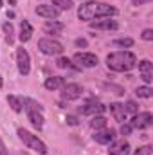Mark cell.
<instances>
[{"instance_id":"17","label":"cell","mask_w":153,"mask_h":155,"mask_svg":"<svg viewBox=\"0 0 153 155\" xmlns=\"http://www.w3.org/2000/svg\"><path fill=\"white\" fill-rule=\"evenodd\" d=\"M63 29H65V24L58 22V20H47L43 24V33L45 35H60V33H63Z\"/></svg>"},{"instance_id":"21","label":"cell","mask_w":153,"mask_h":155,"mask_svg":"<svg viewBox=\"0 0 153 155\" xmlns=\"http://www.w3.org/2000/svg\"><path fill=\"white\" fill-rule=\"evenodd\" d=\"M106 126H108V119L103 116V114H99V116H92V119H90V128H92L94 132L103 130V128H106Z\"/></svg>"},{"instance_id":"8","label":"cell","mask_w":153,"mask_h":155,"mask_svg":"<svg viewBox=\"0 0 153 155\" xmlns=\"http://www.w3.org/2000/svg\"><path fill=\"white\" fill-rule=\"evenodd\" d=\"M16 67H18V72L22 76L31 74V56H29L27 49H24V47L16 49Z\"/></svg>"},{"instance_id":"24","label":"cell","mask_w":153,"mask_h":155,"mask_svg":"<svg viewBox=\"0 0 153 155\" xmlns=\"http://www.w3.org/2000/svg\"><path fill=\"white\" fill-rule=\"evenodd\" d=\"M135 96L137 97H144V99H150L153 97V88L150 85H144V87H137L135 88Z\"/></svg>"},{"instance_id":"13","label":"cell","mask_w":153,"mask_h":155,"mask_svg":"<svg viewBox=\"0 0 153 155\" xmlns=\"http://www.w3.org/2000/svg\"><path fill=\"white\" fill-rule=\"evenodd\" d=\"M137 67H139L141 79H142L146 85H151V81H153V63L150 60H141V61H137Z\"/></svg>"},{"instance_id":"26","label":"cell","mask_w":153,"mask_h":155,"mask_svg":"<svg viewBox=\"0 0 153 155\" xmlns=\"http://www.w3.org/2000/svg\"><path fill=\"white\" fill-rule=\"evenodd\" d=\"M112 43H114L115 47H124V49H130V47H133V43H135V41H133V38H115Z\"/></svg>"},{"instance_id":"19","label":"cell","mask_w":153,"mask_h":155,"mask_svg":"<svg viewBox=\"0 0 153 155\" xmlns=\"http://www.w3.org/2000/svg\"><path fill=\"white\" fill-rule=\"evenodd\" d=\"M65 83H67V81H65V78H61V76H50V78H47V79L43 81V87H45L47 90H60Z\"/></svg>"},{"instance_id":"38","label":"cell","mask_w":153,"mask_h":155,"mask_svg":"<svg viewBox=\"0 0 153 155\" xmlns=\"http://www.w3.org/2000/svg\"><path fill=\"white\" fill-rule=\"evenodd\" d=\"M2 5H4V2H2V0H0V9H2Z\"/></svg>"},{"instance_id":"7","label":"cell","mask_w":153,"mask_h":155,"mask_svg":"<svg viewBox=\"0 0 153 155\" xmlns=\"http://www.w3.org/2000/svg\"><path fill=\"white\" fill-rule=\"evenodd\" d=\"M60 90H61V94H60L61 99L67 101V103L69 101H77L83 96V87L79 83H65Z\"/></svg>"},{"instance_id":"5","label":"cell","mask_w":153,"mask_h":155,"mask_svg":"<svg viewBox=\"0 0 153 155\" xmlns=\"http://www.w3.org/2000/svg\"><path fill=\"white\" fill-rule=\"evenodd\" d=\"M38 51L41 54H45V56H60L65 51V47H63L61 41L45 36V38L38 40Z\"/></svg>"},{"instance_id":"1","label":"cell","mask_w":153,"mask_h":155,"mask_svg":"<svg viewBox=\"0 0 153 155\" xmlns=\"http://www.w3.org/2000/svg\"><path fill=\"white\" fill-rule=\"evenodd\" d=\"M117 15V9L105 2H85L77 7V18L83 22H94L101 18H112Z\"/></svg>"},{"instance_id":"23","label":"cell","mask_w":153,"mask_h":155,"mask_svg":"<svg viewBox=\"0 0 153 155\" xmlns=\"http://www.w3.org/2000/svg\"><path fill=\"white\" fill-rule=\"evenodd\" d=\"M2 31H4V35H5V41L11 45V43L15 41V27H13V24H11V22H4V24H2Z\"/></svg>"},{"instance_id":"4","label":"cell","mask_w":153,"mask_h":155,"mask_svg":"<svg viewBox=\"0 0 153 155\" xmlns=\"http://www.w3.org/2000/svg\"><path fill=\"white\" fill-rule=\"evenodd\" d=\"M16 134H18V139L29 148V150H33V152H36L40 155H47L49 153V148H47V144L40 139L38 135H34V134H31L29 130H25V128H18L16 130Z\"/></svg>"},{"instance_id":"35","label":"cell","mask_w":153,"mask_h":155,"mask_svg":"<svg viewBox=\"0 0 153 155\" xmlns=\"http://www.w3.org/2000/svg\"><path fill=\"white\" fill-rule=\"evenodd\" d=\"M5 15H7V18H15V13H13V11H7Z\"/></svg>"},{"instance_id":"6","label":"cell","mask_w":153,"mask_h":155,"mask_svg":"<svg viewBox=\"0 0 153 155\" xmlns=\"http://www.w3.org/2000/svg\"><path fill=\"white\" fill-rule=\"evenodd\" d=\"M72 61L79 69H94L99 65V58L92 52H76L72 56Z\"/></svg>"},{"instance_id":"15","label":"cell","mask_w":153,"mask_h":155,"mask_svg":"<svg viewBox=\"0 0 153 155\" xmlns=\"http://www.w3.org/2000/svg\"><path fill=\"white\" fill-rule=\"evenodd\" d=\"M90 29H94V31H117L119 24L112 18H101V20L90 22Z\"/></svg>"},{"instance_id":"12","label":"cell","mask_w":153,"mask_h":155,"mask_svg":"<svg viewBox=\"0 0 153 155\" xmlns=\"http://www.w3.org/2000/svg\"><path fill=\"white\" fill-rule=\"evenodd\" d=\"M115 130L114 128H103V130H97V132H94V135H92V139L97 143V144H105V146H108L110 143H114L115 141Z\"/></svg>"},{"instance_id":"33","label":"cell","mask_w":153,"mask_h":155,"mask_svg":"<svg viewBox=\"0 0 153 155\" xmlns=\"http://www.w3.org/2000/svg\"><path fill=\"white\" fill-rule=\"evenodd\" d=\"M148 2H151V0H132V5L139 7V5H144V4H148Z\"/></svg>"},{"instance_id":"9","label":"cell","mask_w":153,"mask_h":155,"mask_svg":"<svg viewBox=\"0 0 153 155\" xmlns=\"http://www.w3.org/2000/svg\"><path fill=\"white\" fill-rule=\"evenodd\" d=\"M105 110H106V107H105L101 101H97L96 97L88 99L85 105H81V107L77 108V112H79L81 116H99V114H103Z\"/></svg>"},{"instance_id":"28","label":"cell","mask_w":153,"mask_h":155,"mask_svg":"<svg viewBox=\"0 0 153 155\" xmlns=\"http://www.w3.org/2000/svg\"><path fill=\"white\" fill-rule=\"evenodd\" d=\"M132 155H151V146L150 144H144V146H139Z\"/></svg>"},{"instance_id":"27","label":"cell","mask_w":153,"mask_h":155,"mask_svg":"<svg viewBox=\"0 0 153 155\" xmlns=\"http://www.w3.org/2000/svg\"><path fill=\"white\" fill-rule=\"evenodd\" d=\"M124 110H126V116L130 114V116H135L137 112H139V105L135 103V101H126L124 103Z\"/></svg>"},{"instance_id":"18","label":"cell","mask_w":153,"mask_h":155,"mask_svg":"<svg viewBox=\"0 0 153 155\" xmlns=\"http://www.w3.org/2000/svg\"><path fill=\"white\" fill-rule=\"evenodd\" d=\"M33 33H34V29H33V25L29 24V20H22V22H20V35H18V40H20L22 43H27L29 40L33 38Z\"/></svg>"},{"instance_id":"20","label":"cell","mask_w":153,"mask_h":155,"mask_svg":"<svg viewBox=\"0 0 153 155\" xmlns=\"http://www.w3.org/2000/svg\"><path fill=\"white\" fill-rule=\"evenodd\" d=\"M5 99H7L9 107L13 108V112H16V114L24 112V97H22V96H15V94H9Z\"/></svg>"},{"instance_id":"10","label":"cell","mask_w":153,"mask_h":155,"mask_svg":"<svg viewBox=\"0 0 153 155\" xmlns=\"http://www.w3.org/2000/svg\"><path fill=\"white\" fill-rule=\"evenodd\" d=\"M153 124V116L151 112H137L135 116H132L130 126L133 130H146Z\"/></svg>"},{"instance_id":"34","label":"cell","mask_w":153,"mask_h":155,"mask_svg":"<svg viewBox=\"0 0 153 155\" xmlns=\"http://www.w3.org/2000/svg\"><path fill=\"white\" fill-rule=\"evenodd\" d=\"M86 45H88V41H86L85 38H77L76 40V47H86Z\"/></svg>"},{"instance_id":"2","label":"cell","mask_w":153,"mask_h":155,"mask_svg":"<svg viewBox=\"0 0 153 155\" xmlns=\"http://www.w3.org/2000/svg\"><path fill=\"white\" fill-rule=\"evenodd\" d=\"M106 67L112 72H130L137 67V56L132 51H115L106 56Z\"/></svg>"},{"instance_id":"36","label":"cell","mask_w":153,"mask_h":155,"mask_svg":"<svg viewBox=\"0 0 153 155\" xmlns=\"http://www.w3.org/2000/svg\"><path fill=\"white\" fill-rule=\"evenodd\" d=\"M7 2H9L11 5H15V4H16V0H7Z\"/></svg>"},{"instance_id":"37","label":"cell","mask_w":153,"mask_h":155,"mask_svg":"<svg viewBox=\"0 0 153 155\" xmlns=\"http://www.w3.org/2000/svg\"><path fill=\"white\" fill-rule=\"evenodd\" d=\"M4 87V79H2V76H0V88Z\"/></svg>"},{"instance_id":"11","label":"cell","mask_w":153,"mask_h":155,"mask_svg":"<svg viewBox=\"0 0 153 155\" xmlns=\"http://www.w3.org/2000/svg\"><path fill=\"white\" fill-rule=\"evenodd\" d=\"M34 13L41 18H47V20H58L61 15V11L58 7H54L52 4H40V5H36Z\"/></svg>"},{"instance_id":"30","label":"cell","mask_w":153,"mask_h":155,"mask_svg":"<svg viewBox=\"0 0 153 155\" xmlns=\"http://www.w3.org/2000/svg\"><path fill=\"white\" fill-rule=\"evenodd\" d=\"M132 132H133V128L130 126V123H126V121L121 123V135H130Z\"/></svg>"},{"instance_id":"32","label":"cell","mask_w":153,"mask_h":155,"mask_svg":"<svg viewBox=\"0 0 153 155\" xmlns=\"http://www.w3.org/2000/svg\"><path fill=\"white\" fill-rule=\"evenodd\" d=\"M0 155H9V150H7L5 143L2 141V137H0Z\"/></svg>"},{"instance_id":"16","label":"cell","mask_w":153,"mask_h":155,"mask_svg":"<svg viewBox=\"0 0 153 155\" xmlns=\"http://www.w3.org/2000/svg\"><path fill=\"white\" fill-rule=\"evenodd\" d=\"M106 108L110 110L112 117H114L119 124L126 121V110H124V105L122 103H110V107H106Z\"/></svg>"},{"instance_id":"29","label":"cell","mask_w":153,"mask_h":155,"mask_svg":"<svg viewBox=\"0 0 153 155\" xmlns=\"http://www.w3.org/2000/svg\"><path fill=\"white\" fill-rule=\"evenodd\" d=\"M65 121H67V124H69V126H77L81 119H79L77 116H72V114H69V116L65 117Z\"/></svg>"},{"instance_id":"3","label":"cell","mask_w":153,"mask_h":155,"mask_svg":"<svg viewBox=\"0 0 153 155\" xmlns=\"http://www.w3.org/2000/svg\"><path fill=\"white\" fill-rule=\"evenodd\" d=\"M24 112L27 114L29 123L40 132V130L43 128V123H45L43 107L40 105L36 99H33V97H24Z\"/></svg>"},{"instance_id":"31","label":"cell","mask_w":153,"mask_h":155,"mask_svg":"<svg viewBox=\"0 0 153 155\" xmlns=\"http://www.w3.org/2000/svg\"><path fill=\"white\" fill-rule=\"evenodd\" d=\"M141 38L146 40V41H151L153 40V29H144L142 35H141Z\"/></svg>"},{"instance_id":"25","label":"cell","mask_w":153,"mask_h":155,"mask_svg":"<svg viewBox=\"0 0 153 155\" xmlns=\"http://www.w3.org/2000/svg\"><path fill=\"white\" fill-rule=\"evenodd\" d=\"M52 5L58 7L60 11H69L74 7V2L72 0H52Z\"/></svg>"},{"instance_id":"22","label":"cell","mask_w":153,"mask_h":155,"mask_svg":"<svg viewBox=\"0 0 153 155\" xmlns=\"http://www.w3.org/2000/svg\"><path fill=\"white\" fill-rule=\"evenodd\" d=\"M56 67L58 69H74V71H79V67H77L76 63H72V60L67 58V56H60L56 60Z\"/></svg>"},{"instance_id":"14","label":"cell","mask_w":153,"mask_h":155,"mask_svg":"<svg viewBox=\"0 0 153 155\" xmlns=\"http://www.w3.org/2000/svg\"><path fill=\"white\" fill-rule=\"evenodd\" d=\"M108 155H130L132 152V146L126 139H119V141H114L108 144Z\"/></svg>"}]
</instances>
